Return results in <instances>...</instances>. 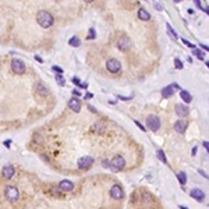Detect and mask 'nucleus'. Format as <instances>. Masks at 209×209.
Wrapping results in <instances>:
<instances>
[{"label": "nucleus", "mask_w": 209, "mask_h": 209, "mask_svg": "<svg viewBox=\"0 0 209 209\" xmlns=\"http://www.w3.org/2000/svg\"><path fill=\"white\" fill-rule=\"evenodd\" d=\"M134 123H135V124H137V126H138V128H140L141 131H145V127L142 126V124H141L140 121H137V120H135V121H134Z\"/></svg>", "instance_id": "nucleus-33"}, {"label": "nucleus", "mask_w": 209, "mask_h": 209, "mask_svg": "<svg viewBox=\"0 0 209 209\" xmlns=\"http://www.w3.org/2000/svg\"><path fill=\"white\" fill-rule=\"evenodd\" d=\"M156 155H158V158L160 159V162L167 163V159H166V156H165V153H163L162 149H158V152H156Z\"/></svg>", "instance_id": "nucleus-24"}, {"label": "nucleus", "mask_w": 209, "mask_h": 209, "mask_svg": "<svg viewBox=\"0 0 209 209\" xmlns=\"http://www.w3.org/2000/svg\"><path fill=\"white\" fill-rule=\"evenodd\" d=\"M91 98H94V95H92V94H87V95H85V99H91Z\"/></svg>", "instance_id": "nucleus-38"}, {"label": "nucleus", "mask_w": 209, "mask_h": 209, "mask_svg": "<svg viewBox=\"0 0 209 209\" xmlns=\"http://www.w3.org/2000/svg\"><path fill=\"white\" fill-rule=\"evenodd\" d=\"M180 96H181V99H183V102H185V103H190V102L192 101L191 94L185 89H180Z\"/></svg>", "instance_id": "nucleus-17"}, {"label": "nucleus", "mask_w": 209, "mask_h": 209, "mask_svg": "<svg viewBox=\"0 0 209 209\" xmlns=\"http://www.w3.org/2000/svg\"><path fill=\"white\" fill-rule=\"evenodd\" d=\"M190 195H191L194 199H197L198 202H202L205 199V194H204V191L199 190V188H192L191 191H190Z\"/></svg>", "instance_id": "nucleus-12"}, {"label": "nucleus", "mask_w": 209, "mask_h": 209, "mask_svg": "<svg viewBox=\"0 0 209 209\" xmlns=\"http://www.w3.org/2000/svg\"><path fill=\"white\" fill-rule=\"evenodd\" d=\"M201 47H202V49H204V50H206V52H208V46H206V45H201Z\"/></svg>", "instance_id": "nucleus-39"}, {"label": "nucleus", "mask_w": 209, "mask_h": 209, "mask_svg": "<svg viewBox=\"0 0 209 209\" xmlns=\"http://www.w3.org/2000/svg\"><path fill=\"white\" fill-rule=\"evenodd\" d=\"M72 94L76 95V96H81V91H78V89H72Z\"/></svg>", "instance_id": "nucleus-36"}, {"label": "nucleus", "mask_w": 209, "mask_h": 209, "mask_svg": "<svg viewBox=\"0 0 209 209\" xmlns=\"http://www.w3.org/2000/svg\"><path fill=\"white\" fill-rule=\"evenodd\" d=\"M146 124H148L149 130L156 133V131L159 130V127H160V119L155 114H149L148 117H146Z\"/></svg>", "instance_id": "nucleus-3"}, {"label": "nucleus", "mask_w": 209, "mask_h": 209, "mask_svg": "<svg viewBox=\"0 0 209 209\" xmlns=\"http://www.w3.org/2000/svg\"><path fill=\"white\" fill-rule=\"evenodd\" d=\"M174 67H176L177 70H181L183 69V61L180 60V59H174Z\"/></svg>", "instance_id": "nucleus-27"}, {"label": "nucleus", "mask_w": 209, "mask_h": 209, "mask_svg": "<svg viewBox=\"0 0 209 209\" xmlns=\"http://www.w3.org/2000/svg\"><path fill=\"white\" fill-rule=\"evenodd\" d=\"M192 54H194V56H197L199 60H204V59H205V53H204V52H201V50H198V49H192Z\"/></svg>", "instance_id": "nucleus-23"}, {"label": "nucleus", "mask_w": 209, "mask_h": 209, "mask_svg": "<svg viewBox=\"0 0 209 209\" xmlns=\"http://www.w3.org/2000/svg\"><path fill=\"white\" fill-rule=\"evenodd\" d=\"M94 38H95V29L91 28L89 29V36H88V39H94Z\"/></svg>", "instance_id": "nucleus-31"}, {"label": "nucleus", "mask_w": 209, "mask_h": 209, "mask_svg": "<svg viewBox=\"0 0 209 209\" xmlns=\"http://www.w3.org/2000/svg\"><path fill=\"white\" fill-rule=\"evenodd\" d=\"M35 89H36V92H38L40 96H47V94H49L47 87H45V84H42V82H36Z\"/></svg>", "instance_id": "nucleus-16"}, {"label": "nucleus", "mask_w": 209, "mask_h": 209, "mask_svg": "<svg viewBox=\"0 0 209 209\" xmlns=\"http://www.w3.org/2000/svg\"><path fill=\"white\" fill-rule=\"evenodd\" d=\"M102 165H103L104 167H110V162H108V160H103V162H102Z\"/></svg>", "instance_id": "nucleus-37"}, {"label": "nucleus", "mask_w": 209, "mask_h": 209, "mask_svg": "<svg viewBox=\"0 0 209 209\" xmlns=\"http://www.w3.org/2000/svg\"><path fill=\"white\" fill-rule=\"evenodd\" d=\"M181 42H183V43H184V45H187V46H188V47H192V49H195V46H194V45H192V43H191V42H188V40H187V39H181Z\"/></svg>", "instance_id": "nucleus-30"}, {"label": "nucleus", "mask_w": 209, "mask_h": 209, "mask_svg": "<svg viewBox=\"0 0 209 209\" xmlns=\"http://www.w3.org/2000/svg\"><path fill=\"white\" fill-rule=\"evenodd\" d=\"M174 88L170 85V87H165L162 89V96L163 98H170V96H173V94H174Z\"/></svg>", "instance_id": "nucleus-19"}, {"label": "nucleus", "mask_w": 209, "mask_h": 209, "mask_svg": "<svg viewBox=\"0 0 209 209\" xmlns=\"http://www.w3.org/2000/svg\"><path fill=\"white\" fill-rule=\"evenodd\" d=\"M106 130V126H104L103 123H95V126L92 127V131L98 134H103V131Z\"/></svg>", "instance_id": "nucleus-20"}, {"label": "nucleus", "mask_w": 209, "mask_h": 209, "mask_svg": "<svg viewBox=\"0 0 209 209\" xmlns=\"http://www.w3.org/2000/svg\"><path fill=\"white\" fill-rule=\"evenodd\" d=\"M72 82L76 84V85H79V87H81V79H79L78 77H74V78H72Z\"/></svg>", "instance_id": "nucleus-32"}, {"label": "nucleus", "mask_w": 209, "mask_h": 209, "mask_svg": "<svg viewBox=\"0 0 209 209\" xmlns=\"http://www.w3.org/2000/svg\"><path fill=\"white\" fill-rule=\"evenodd\" d=\"M155 8H156V10H159V11H162L163 10V6L160 3H155Z\"/></svg>", "instance_id": "nucleus-34"}, {"label": "nucleus", "mask_w": 209, "mask_h": 209, "mask_svg": "<svg viewBox=\"0 0 209 209\" xmlns=\"http://www.w3.org/2000/svg\"><path fill=\"white\" fill-rule=\"evenodd\" d=\"M166 27H167V32H169L170 35H172V38H173L174 40H176V39H177V34H176V31H174V29L172 28V27H170V24H167Z\"/></svg>", "instance_id": "nucleus-25"}, {"label": "nucleus", "mask_w": 209, "mask_h": 209, "mask_svg": "<svg viewBox=\"0 0 209 209\" xmlns=\"http://www.w3.org/2000/svg\"><path fill=\"white\" fill-rule=\"evenodd\" d=\"M106 69L110 72H113V74H117L121 70V64H120V61L117 59H109L106 61Z\"/></svg>", "instance_id": "nucleus-7"}, {"label": "nucleus", "mask_w": 209, "mask_h": 209, "mask_svg": "<svg viewBox=\"0 0 209 209\" xmlns=\"http://www.w3.org/2000/svg\"><path fill=\"white\" fill-rule=\"evenodd\" d=\"M174 110H176V114L180 116V117H185V116L190 113L187 106H185V104H181V103H177L176 106H174Z\"/></svg>", "instance_id": "nucleus-11"}, {"label": "nucleus", "mask_w": 209, "mask_h": 209, "mask_svg": "<svg viewBox=\"0 0 209 209\" xmlns=\"http://www.w3.org/2000/svg\"><path fill=\"white\" fill-rule=\"evenodd\" d=\"M110 195H112L114 199H123V198H124V191H123L121 185L114 184V185L110 188Z\"/></svg>", "instance_id": "nucleus-9"}, {"label": "nucleus", "mask_w": 209, "mask_h": 209, "mask_svg": "<svg viewBox=\"0 0 209 209\" xmlns=\"http://www.w3.org/2000/svg\"><path fill=\"white\" fill-rule=\"evenodd\" d=\"M52 70H53V71H56V72H59V74H63V69H61V67H59V66H53V67H52Z\"/></svg>", "instance_id": "nucleus-29"}, {"label": "nucleus", "mask_w": 209, "mask_h": 209, "mask_svg": "<svg viewBox=\"0 0 209 209\" xmlns=\"http://www.w3.org/2000/svg\"><path fill=\"white\" fill-rule=\"evenodd\" d=\"M11 70L14 71V74L21 76V74L25 72V64H24L20 59H13V60H11Z\"/></svg>", "instance_id": "nucleus-5"}, {"label": "nucleus", "mask_w": 209, "mask_h": 209, "mask_svg": "<svg viewBox=\"0 0 209 209\" xmlns=\"http://www.w3.org/2000/svg\"><path fill=\"white\" fill-rule=\"evenodd\" d=\"M204 146H205V149L208 151V141H205V142H204Z\"/></svg>", "instance_id": "nucleus-40"}, {"label": "nucleus", "mask_w": 209, "mask_h": 209, "mask_svg": "<svg viewBox=\"0 0 209 209\" xmlns=\"http://www.w3.org/2000/svg\"><path fill=\"white\" fill-rule=\"evenodd\" d=\"M35 59H36V60H38V61H39V63H42V61H43V60H42V59H40V57H39V56H36V57H35Z\"/></svg>", "instance_id": "nucleus-41"}, {"label": "nucleus", "mask_w": 209, "mask_h": 209, "mask_svg": "<svg viewBox=\"0 0 209 209\" xmlns=\"http://www.w3.org/2000/svg\"><path fill=\"white\" fill-rule=\"evenodd\" d=\"M59 188L64 192H70V191H72L74 184H72V181H70V180H63L59 183Z\"/></svg>", "instance_id": "nucleus-13"}, {"label": "nucleus", "mask_w": 209, "mask_h": 209, "mask_svg": "<svg viewBox=\"0 0 209 209\" xmlns=\"http://www.w3.org/2000/svg\"><path fill=\"white\" fill-rule=\"evenodd\" d=\"M131 46H133V43H131V39L127 35H121L119 38V40H117V47H119L121 52H127Z\"/></svg>", "instance_id": "nucleus-4"}, {"label": "nucleus", "mask_w": 209, "mask_h": 209, "mask_svg": "<svg viewBox=\"0 0 209 209\" xmlns=\"http://www.w3.org/2000/svg\"><path fill=\"white\" fill-rule=\"evenodd\" d=\"M36 21L42 28H49V27L53 25V15L46 10H40L36 13Z\"/></svg>", "instance_id": "nucleus-1"}, {"label": "nucleus", "mask_w": 209, "mask_h": 209, "mask_svg": "<svg viewBox=\"0 0 209 209\" xmlns=\"http://www.w3.org/2000/svg\"><path fill=\"white\" fill-rule=\"evenodd\" d=\"M177 178H178V181H180L181 185H184V184L187 183V176H185L184 172H180V173L177 174Z\"/></svg>", "instance_id": "nucleus-22"}, {"label": "nucleus", "mask_w": 209, "mask_h": 209, "mask_svg": "<svg viewBox=\"0 0 209 209\" xmlns=\"http://www.w3.org/2000/svg\"><path fill=\"white\" fill-rule=\"evenodd\" d=\"M92 165H94V158H91V156H82V158L78 159V167L79 169L87 170V169H89Z\"/></svg>", "instance_id": "nucleus-8"}, {"label": "nucleus", "mask_w": 209, "mask_h": 209, "mask_svg": "<svg viewBox=\"0 0 209 209\" xmlns=\"http://www.w3.org/2000/svg\"><path fill=\"white\" fill-rule=\"evenodd\" d=\"M69 106L72 112H76V113L81 112V101H79L78 98H71L69 101Z\"/></svg>", "instance_id": "nucleus-10"}, {"label": "nucleus", "mask_w": 209, "mask_h": 209, "mask_svg": "<svg viewBox=\"0 0 209 209\" xmlns=\"http://www.w3.org/2000/svg\"><path fill=\"white\" fill-rule=\"evenodd\" d=\"M4 195H6V198L8 199L10 202H17L18 198H20V192H18V190L15 187H13V185H8V187H6V190H4Z\"/></svg>", "instance_id": "nucleus-2"}, {"label": "nucleus", "mask_w": 209, "mask_h": 209, "mask_svg": "<svg viewBox=\"0 0 209 209\" xmlns=\"http://www.w3.org/2000/svg\"><path fill=\"white\" fill-rule=\"evenodd\" d=\"M69 45L70 46H74V47H78L81 45V39H79L78 36H72V38H70Z\"/></svg>", "instance_id": "nucleus-21"}, {"label": "nucleus", "mask_w": 209, "mask_h": 209, "mask_svg": "<svg viewBox=\"0 0 209 209\" xmlns=\"http://www.w3.org/2000/svg\"><path fill=\"white\" fill-rule=\"evenodd\" d=\"M119 99H123V101H130V99H133V96H121V95H119Z\"/></svg>", "instance_id": "nucleus-35"}, {"label": "nucleus", "mask_w": 209, "mask_h": 209, "mask_svg": "<svg viewBox=\"0 0 209 209\" xmlns=\"http://www.w3.org/2000/svg\"><path fill=\"white\" fill-rule=\"evenodd\" d=\"M3 177L6 178V180H10L11 177L14 176V167L13 166H10V165H7V166H4L3 167Z\"/></svg>", "instance_id": "nucleus-15"}, {"label": "nucleus", "mask_w": 209, "mask_h": 209, "mask_svg": "<svg viewBox=\"0 0 209 209\" xmlns=\"http://www.w3.org/2000/svg\"><path fill=\"white\" fill-rule=\"evenodd\" d=\"M180 208H181V209H188V208H185V206H180Z\"/></svg>", "instance_id": "nucleus-42"}, {"label": "nucleus", "mask_w": 209, "mask_h": 209, "mask_svg": "<svg viewBox=\"0 0 209 209\" xmlns=\"http://www.w3.org/2000/svg\"><path fill=\"white\" fill-rule=\"evenodd\" d=\"M56 81H57V84L60 85V87H64L66 81H64V78H63V76H61V74H57V76H56Z\"/></svg>", "instance_id": "nucleus-26"}, {"label": "nucleus", "mask_w": 209, "mask_h": 209, "mask_svg": "<svg viewBox=\"0 0 209 209\" xmlns=\"http://www.w3.org/2000/svg\"><path fill=\"white\" fill-rule=\"evenodd\" d=\"M142 201H144L145 204H148V202H151V195L146 194V192H144V194H142Z\"/></svg>", "instance_id": "nucleus-28"}, {"label": "nucleus", "mask_w": 209, "mask_h": 209, "mask_svg": "<svg viewBox=\"0 0 209 209\" xmlns=\"http://www.w3.org/2000/svg\"><path fill=\"white\" fill-rule=\"evenodd\" d=\"M124 166H126V159L123 158V156H120V155L114 156V158L112 159V162H110V169L116 170V172L121 170Z\"/></svg>", "instance_id": "nucleus-6"}, {"label": "nucleus", "mask_w": 209, "mask_h": 209, "mask_svg": "<svg viewBox=\"0 0 209 209\" xmlns=\"http://www.w3.org/2000/svg\"><path fill=\"white\" fill-rule=\"evenodd\" d=\"M138 18L142 20V21H148L149 18H151V14H149L145 8H140V10H138Z\"/></svg>", "instance_id": "nucleus-18"}, {"label": "nucleus", "mask_w": 209, "mask_h": 209, "mask_svg": "<svg viewBox=\"0 0 209 209\" xmlns=\"http://www.w3.org/2000/svg\"><path fill=\"white\" fill-rule=\"evenodd\" d=\"M188 123L185 121V120H178V121H176V124H174V130L177 131L178 134H183L184 131H185V128H187Z\"/></svg>", "instance_id": "nucleus-14"}]
</instances>
